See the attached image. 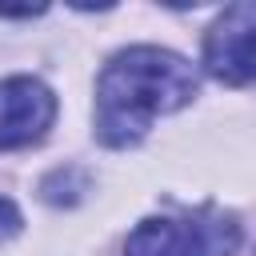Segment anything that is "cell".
<instances>
[{
    "instance_id": "6da1fadb",
    "label": "cell",
    "mask_w": 256,
    "mask_h": 256,
    "mask_svg": "<svg viewBox=\"0 0 256 256\" xmlns=\"http://www.w3.org/2000/svg\"><path fill=\"white\" fill-rule=\"evenodd\" d=\"M196 96V72L184 56L132 44L116 52L96 80V136L108 148L136 144L156 116H168Z\"/></svg>"
},
{
    "instance_id": "277c9868",
    "label": "cell",
    "mask_w": 256,
    "mask_h": 256,
    "mask_svg": "<svg viewBox=\"0 0 256 256\" xmlns=\"http://www.w3.org/2000/svg\"><path fill=\"white\" fill-rule=\"evenodd\" d=\"M124 256H208V236L192 220L148 216L128 232Z\"/></svg>"
},
{
    "instance_id": "7a4b0ae2",
    "label": "cell",
    "mask_w": 256,
    "mask_h": 256,
    "mask_svg": "<svg viewBox=\"0 0 256 256\" xmlns=\"http://www.w3.org/2000/svg\"><path fill=\"white\" fill-rule=\"evenodd\" d=\"M204 68L224 84L256 80V4H232L204 32Z\"/></svg>"
},
{
    "instance_id": "8992f818",
    "label": "cell",
    "mask_w": 256,
    "mask_h": 256,
    "mask_svg": "<svg viewBox=\"0 0 256 256\" xmlns=\"http://www.w3.org/2000/svg\"><path fill=\"white\" fill-rule=\"evenodd\" d=\"M44 12V4H24V8H4L0 4V16H40Z\"/></svg>"
},
{
    "instance_id": "3957f363",
    "label": "cell",
    "mask_w": 256,
    "mask_h": 256,
    "mask_svg": "<svg viewBox=\"0 0 256 256\" xmlns=\"http://www.w3.org/2000/svg\"><path fill=\"white\" fill-rule=\"evenodd\" d=\"M52 120H56V96L44 80L36 76L0 80V152L44 140Z\"/></svg>"
},
{
    "instance_id": "5b68a950",
    "label": "cell",
    "mask_w": 256,
    "mask_h": 256,
    "mask_svg": "<svg viewBox=\"0 0 256 256\" xmlns=\"http://www.w3.org/2000/svg\"><path fill=\"white\" fill-rule=\"evenodd\" d=\"M20 208L8 200V196H0V240H12L16 232H20Z\"/></svg>"
}]
</instances>
